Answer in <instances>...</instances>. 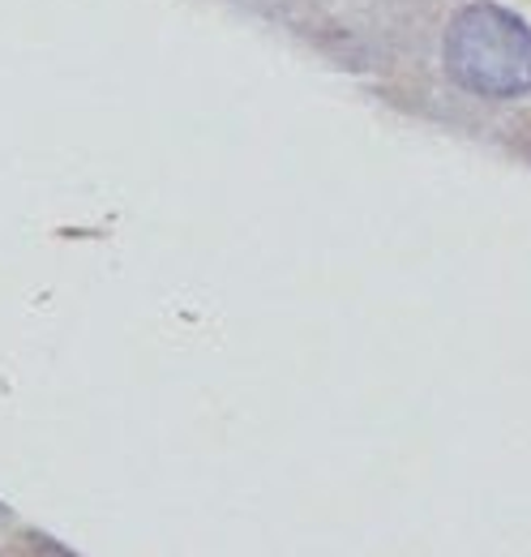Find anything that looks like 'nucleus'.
<instances>
[{
  "instance_id": "obj_1",
  "label": "nucleus",
  "mask_w": 531,
  "mask_h": 557,
  "mask_svg": "<svg viewBox=\"0 0 531 557\" xmlns=\"http://www.w3.org/2000/svg\"><path fill=\"white\" fill-rule=\"evenodd\" d=\"M450 82L476 99H523L531 95V26L502 4H467L455 13L446 44Z\"/></svg>"
}]
</instances>
